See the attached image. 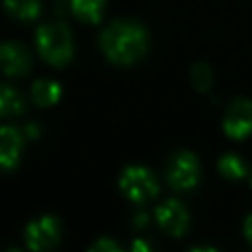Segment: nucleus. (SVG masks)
Segmentation results:
<instances>
[{
    "label": "nucleus",
    "instance_id": "nucleus-1",
    "mask_svg": "<svg viewBox=\"0 0 252 252\" xmlns=\"http://www.w3.org/2000/svg\"><path fill=\"white\" fill-rule=\"evenodd\" d=\"M100 49L114 65H132L146 55L150 37L142 24L134 20H116L100 33Z\"/></svg>",
    "mask_w": 252,
    "mask_h": 252
},
{
    "label": "nucleus",
    "instance_id": "nucleus-2",
    "mask_svg": "<svg viewBox=\"0 0 252 252\" xmlns=\"http://www.w3.org/2000/svg\"><path fill=\"white\" fill-rule=\"evenodd\" d=\"M35 47L39 55L53 67H65L73 59V35L67 24H43L35 32Z\"/></svg>",
    "mask_w": 252,
    "mask_h": 252
},
{
    "label": "nucleus",
    "instance_id": "nucleus-3",
    "mask_svg": "<svg viewBox=\"0 0 252 252\" xmlns=\"http://www.w3.org/2000/svg\"><path fill=\"white\" fill-rule=\"evenodd\" d=\"M120 191L134 203H142L148 201L152 197L158 195V181L154 177V173L148 167L142 165H130L122 171L120 175Z\"/></svg>",
    "mask_w": 252,
    "mask_h": 252
},
{
    "label": "nucleus",
    "instance_id": "nucleus-4",
    "mask_svg": "<svg viewBox=\"0 0 252 252\" xmlns=\"http://www.w3.org/2000/svg\"><path fill=\"white\" fill-rule=\"evenodd\" d=\"M199 173H201L199 159L193 152L187 150L177 152L167 165V181L177 191L193 189L199 183Z\"/></svg>",
    "mask_w": 252,
    "mask_h": 252
},
{
    "label": "nucleus",
    "instance_id": "nucleus-5",
    "mask_svg": "<svg viewBox=\"0 0 252 252\" xmlns=\"http://www.w3.org/2000/svg\"><path fill=\"white\" fill-rule=\"evenodd\" d=\"M61 238V224L55 217L43 215L32 220L26 228V244L33 252H49Z\"/></svg>",
    "mask_w": 252,
    "mask_h": 252
},
{
    "label": "nucleus",
    "instance_id": "nucleus-6",
    "mask_svg": "<svg viewBox=\"0 0 252 252\" xmlns=\"http://www.w3.org/2000/svg\"><path fill=\"white\" fill-rule=\"evenodd\" d=\"M222 130L232 140H244L252 134V102L246 98L232 100L222 118Z\"/></svg>",
    "mask_w": 252,
    "mask_h": 252
},
{
    "label": "nucleus",
    "instance_id": "nucleus-7",
    "mask_svg": "<svg viewBox=\"0 0 252 252\" xmlns=\"http://www.w3.org/2000/svg\"><path fill=\"white\" fill-rule=\"evenodd\" d=\"M156 220L163 232L181 236L189 228V213L177 199H167L156 209Z\"/></svg>",
    "mask_w": 252,
    "mask_h": 252
},
{
    "label": "nucleus",
    "instance_id": "nucleus-8",
    "mask_svg": "<svg viewBox=\"0 0 252 252\" xmlns=\"http://www.w3.org/2000/svg\"><path fill=\"white\" fill-rule=\"evenodd\" d=\"M0 65L2 71L10 77H22L30 71L32 67V57L28 53V49L22 43L16 41H8L2 45L0 51Z\"/></svg>",
    "mask_w": 252,
    "mask_h": 252
},
{
    "label": "nucleus",
    "instance_id": "nucleus-9",
    "mask_svg": "<svg viewBox=\"0 0 252 252\" xmlns=\"http://www.w3.org/2000/svg\"><path fill=\"white\" fill-rule=\"evenodd\" d=\"M24 146V134L16 126H2L0 130V161L4 171L18 165Z\"/></svg>",
    "mask_w": 252,
    "mask_h": 252
},
{
    "label": "nucleus",
    "instance_id": "nucleus-10",
    "mask_svg": "<svg viewBox=\"0 0 252 252\" xmlns=\"http://www.w3.org/2000/svg\"><path fill=\"white\" fill-rule=\"evenodd\" d=\"M32 98L37 106H51L61 98V85L55 81L39 79L32 85Z\"/></svg>",
    "mask_w": 252,
    "mask_h": 252
},
{
    "label": "nucleus",
    "instance_id": "nucleus-11",
    "mask_svg": "<svg viewBox=\"0 0 252 252\" xmlns=\"http://www.w3.org/2000/svg\"><path fill=\"white\" fill-rule=\"evenodd\" d=\"M106 2L104 0H71V10L73 14L87 24H96L100 22L104 14Z\"/></svg>",
    "mask_w": 252,
    "mask_h": 252
},
{
    "label": "nucleus",
    "instance_id": "nucleus-12",
    "mask_svg": "<svg viewBox=\"0 0 252 252\" xmlns=\"http://www.w3.org/2000/svg\"><path fill=\"white\" fill-rule=\"evenodd\" d=\"M4 6L10 16H14L16 20H24V22L35 20L41 12L39 0H4Z\"/></svg>",
    "mask_w": 252,
    "mask_h": 252
},
{
    "label": "nucleus",
    "instance_id": "nucleus-13",
    "mask_svg": "<svg viewBox=\"0 0 252 252\" xmlns=\"http://www.w3.org/2000/svg\"><path fill=\"white\" fill-rule=\"evenodd\" d=\"M24 108H26V102H24L22 94L12 87L2 85V89H0V112H2V116L20 114V112H24Z\"/></svg>",
    "mask_w": 252,
    "mask_h": 252
},
{
    "label": "nucleus",
    "instance_id": "nucleus-14",
    "mask_svg": "<svg viewBox=\"0 0 252 252\" xmlns=\"http://www.w3.org/2000/svg\"><path fill=\"white\" fill-rule=\"evenodd\" d=\"M219 171L226 177V179H242L246 177L248 169H246V163L242 161L240 156L236 154H226L219 159Z\"/></svg>",
    "mask_w": 252,
    "mask_h": 252
},
{
    "label": "nucleus",
    "instance_id": "nucleus-15",
    "mask_svg": "<svg viewBox=\"0 0 252 252\" xmlns=\"http://www.w3.org/2000/svg\"><path fill=\"white\" fill-rule=\"evenodd\" d=\"M191 83L193 87L199 91V93H205L211 89V83H213V73L209 69V65L205 63H195L191 67Z\"/></svg>",
    "mask_w": 252,
    "mask_h": 252
},
{
    "label": "nucleus",
    "instance_id": "nucleus-16",
    "mask_svg": "<svg viewBox=\"0 0 252 252\" xmlns=\"http://www.w3.org/2000/svg\"><path fill=\"white\" fill-rule=\"evenodd\" d=\"M87 252H124V250L110 238H98L91 244V248Z\"/></svg>",
    "mask_w": 252,
    "mask_h": 252
},
{
    "label": "nucleus",
    "instance_id": "nucleus-17",
    "mask_svg": "<svg viewBox=\"0 0 252 252\" xmlns=\"http://www.w3.org/2000/svg\"><path fill=\"white\" fill-rule=\"evenodd\" d=\"M130 252H152V248H150V244L146 242V240H134V244H132V250Z\"/></svg>",
    "mask_w": 252,
    "mask_h": 252
},
{
    "label": "nucleus",
    "instance_id": "nucleus-18",
    "mask_svg": "<svg viewBox=\"0 0 252 252\" xmlns=\"http://www.w3.org/2000/svg\"><path fill=\"white\" fill-rule=\"evenodd\" d=\"M244 234H246V238L252 242V215L246 217V220H244Z\"/></svg>",
    "mask_w": 252,
    "mask_h": 252
},
{
    "label": "nucleus",
    "instance_id": "nucleus-19",
    "mask_svg": "<svg viewBox=\"0 0 252 252\" xmlns=\"http://www.w3.org/2000/svg\"><path fill=\"white\" fill-rule=\"evenodd\" d=\"M26 134H28V136H32V138H35V136H37V126H35V124H28Z\"/></svg>",
    "mask_w": 252,
    "mask_h": 252
},
{
    "label": "nucleus",
    "instance_id": "nucleus-20",
    "mask_svg": "<svg viewBox=\"0 0 252 252\" xmlns=\"http://www.w3.org/2000/svg\"><path fill=\"white\" fill-rule=\"evenodd\" d=\"M189 252H219V250H215V248H193V250H189Z\"/></svg>",
    "mask_w": 252,
    "mask_h": 252
},
{
    "label": "nucleus",
    "instance_id": "nucleus-21",
    "mask_svg": "<svg viewBox=\"0 0 252 252\" xmlns=\"http://www.w3.org/2000/svg\"><path fill=\"white\" fill-rule=\"evenodd\" d=\"M8 252H20V250H16V248H12V250H8Z\"/></svg>",
    "mask_w": 252,
    "mask_h": 252
},
{
    "label": "nucleus",
    "instance_id": "nucleus-22",
    "mask_svg": "<svg viewBox=\"0 0 252 252\" xmlns=\"http://www.w3.org/2000/svg\"><path fill=\"white\" fill-rule=\"evenodd\" d=\"M250 185H252V175H250Z\"/></svg>",
    "mask_w": 252,
    "mask_h": 252
}]
</instances>
